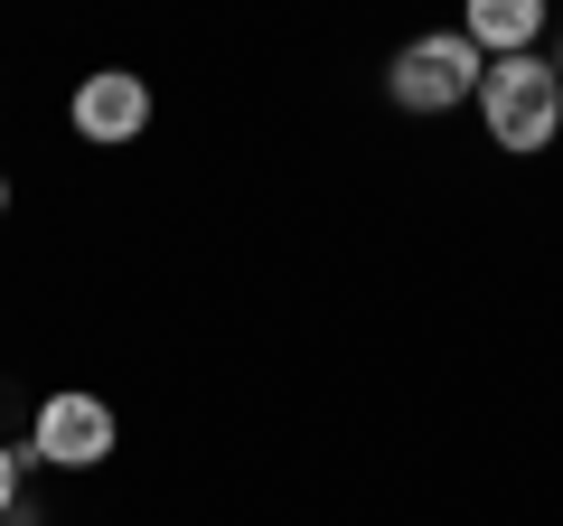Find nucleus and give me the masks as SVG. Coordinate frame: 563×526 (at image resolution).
Instances as JSON below:
<instances>
[{
  "label": "nucleus",
  "instance_id": "1",
  "mask_svg": "<svg viewBox=\"0 0 563 526\" xmlns=\"http://www.w3.org/2000/svg\"><path fill=\"white\" fill-rule=\"evenodd\" d=\"M470 103H479L488 142L526 161V151L554 142V122H563V76L536 57V47H526V57H488V66H479V95H470Z\"/></svg>",
  "mask_w": 563,
  "mask_h": 526
},
{
  "label": "nucleus",
  "instance_id": "2",
  "mask_svg": "<svg viewBox=\"0 0 563 526\" xmlns=\"http://www.w3.org/2000/svg\"><path fill=\"white\" fill-rule=\"evenodd\" d=\"M479 47L461 39V29H432V39H404L395 66H385V95L404 103V113H451V103L479 95Z\"/></svg>",
  "mask_w": 563,
  "mask_h": 526
},
{
  "label": "nucleus",
  "instance_id": "3",
  "mask_svg": "<svg viewBox=\"0 0 563 526\" xmlns=\"http://www.w3.org/2000/svg\"><path fill=\"white\" fill-rule=\"evenodd\" d=\"M66 122H76V142L122 151V142L151 132V85H141L132 66H95V76L76 85V103H66Z\"/></svg>",
  "mask_w": 563,
  "mask_h": 526
},
{
  "label": "nucleus",
  "instance_id": "4",
  "mask_svg": "<svg viewBox=\"0 0 563 526\" xmlns=\"http://www.w3.org/2000/svg\"><path fill=\"white\" fill-rule=\"evenodd\" d=\"M29 451H38L47 470H95L103 451H113V405H103V395H47L38 424H29Z\"/></svg>",
  "mask_w": 563,
  "mask_h": 526
},
{
  "label": "nucleus",
  "instance_id": "5",
  "mask_svg": "<svg viewBox=\"0 0 563 526\" xmlns=\"http://www.w3.org/2000/svg\"><path fill=\"white\" fill-rule=\"evenodd\" d=\"M461 39L479 57H526L544 39V0H461Z\"/></svg>",
  "mask_w": 563,
  "mask_h": 526
},
{
  "label": "nucleus",
  "instance_id": "6",
  "mask_svg": "<svg viewBox=\"0 0 563 526\" xmlns=\"http://www.w3.org/2000/svg\"><path fill=\"white\" fill-rule=\"evenodd\" d=\"M0 517H20V451L0 442Z\"/></svg>",
  "mask_w": 563,
  "mask_h": 526
},
{
  "label": "nucleus",
  "instance_id": "7",
  "mask_svg": "<svg viewBox=\"0 0 563 526\" xmlns=\"http://www.w3.org/2000/svg\"><path fill=\"white\" fill-rule=\"evenodd\" d=\"M0 207H10V179H0Z\"/></svg>",
  "mask_w": 563,
  "mask_h": 526
},
{
  "label": "nucleus",
  "instance_id": "8",
  "mask_svg": "<svg viewBox=\"0 0 563 526\" xmlns=\"http://www.w3.org/2000/svg\"><path fill=\"white\" fill-rule=\"evenodd\" d=\"M0 526H20V517H0Z\"/></svg>",
  "mask_w": 563,
  "mask_h": 526
},
{
  "label": "nucleus",
  "instance_id": "9",
  "mask_svg": "<svg viewBox=\"0 0 563 526\" xmlns=\"http://www.w3.org/2000/svg\"><path fill=\"white\" fill-rule=\"evenodd\" d=\"M554 76H563V66H554Z\"/></svg>",
  "mask_w": 563,
  "mask_h": 526
}]
</instances>
